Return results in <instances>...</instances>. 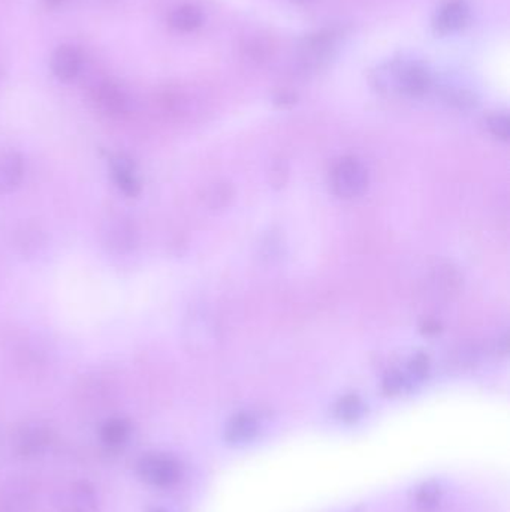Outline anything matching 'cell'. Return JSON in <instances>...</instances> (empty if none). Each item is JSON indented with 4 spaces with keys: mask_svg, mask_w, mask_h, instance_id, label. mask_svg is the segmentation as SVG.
<instances>
[{
    "mask_svg": "<svg viewBox=\"0 0 510 512\" xmlns=\"http://www.w3.org/2000/svg\"><path fill=\"white\" fill-rule=\"evenodd\" d=\"M404 386H406V381H404L403 375L400 371H391L385 378L382 386H384L385 394L397 395L403 391Z\"/></svg>",
    "mask_w": 510,
    "mask_h": 512,
    "instance_id": "obj_21",
    "label": "cell"
},
{
    "mask_svg": "<svg viewBox=\"0 0 510 512\" xmlns=\"http://www.w3.org/2000/svg\"><path fill=\"white\" fill-rule=\"evenodd\" d=\"M136 474L153 487L168 489L182 480V463L166 452H147L136 461Z\"/></svg>",
    "mask_w": 510,
    "mask_h": 512,
    "instance_id": "obj_1",
    "label": "cell"
},
{
    "mask_svg": "<svg viewBox=\"0 0 510 512\" xmlns=\"http://www.w3.org/2000/svg\"><path fill=\"white\" fill-rule=\"evenodd\" d=\"M26 175L24 158L15 150H0V193L14 192Z\"/></svg>",
    "mask_w": 510,
    "mask_h": 512,
    "instance_id": "obj_12",
    "label": "cell"
},
{
    "mask_svg": "<svg viewBox=\"0 0 510 512\" xmlns=\"http://www.w3.org/2000/svg\"><path fill=\"white\" fill-rule=\"evenodd\" d=\"M15 243L20 254L30 256L41 249V246L44 245V235L36 226L24 225L23 230L19 231Z\"/></svg>",
    "mask_w": 510,
    "mask_h": 512,
    "instance_id": "obj_18",
    "label": "cell"
},
{
    "mask_svg": "<svg viewBox=\"0 0 510 512\" xmlns=\"http://www.w3.org/2000/svg\"><path fill=\"white\" fill-rule=\"evenodd\" d=\"M83 56L80 50L72 45H61L53 54L52 69L61 81L74 80L81 71Z\"/></svg>",
    "mask_w": 510,
    "mask_h": 512,
    "instance_id": "obj_13",
    "label": "cell"
},
{
    "mask_svg": "<svg viewBox=\"0 0 510 512\" xmlns=\"http://www.w3.org/2000/svg\"><path fill=\"white\" fill-rule=\"evenodd\" d=\"M336 417L343 423H355L364 415V403L355 394L344 395L336 404Z\"/></svg>",
    "mask_w": 510,
    "mask_h": 512,
    "instance_id": "obj_17",
    "label": "cell"
},
{
    "mask_svg": "<svg viewBox=\"0 0 510 512\" xmlns=\"http://www.w3.org/2000/svg\"><path fill=\"white\" fill-rule=\"evenodd\" d=\"M48 5L56 6L61 5V2H65V0H45Z\"/></svg>",
    "mask_w": 510,
    "mask_h": 512,
    "instance_id": "obj_24",
    "label": "cell"
},
{
    "mask_svg": "<svg viewBox=\"0 0 510 512\" xmlns=\"http://www.w3.org/2000/svg\"><path fill=\"white\" fill-rule=\"evenodd\" d=\"M54 507L59 512H98V493L89 481H76L57 492Z\"/></svg>",
    "mask_w": 510,
    "mask_h": 512,
    "instance_id": "obj_6",
    "label": "cell"
},
{
    "mask_svg": "<svg viewBox=\"0 0 510 512\" xmlns=\"http://www.w3.org/2000/svg\"><path fill=\"white\" fill-rule=\"evenodd\" d=\"M204 21L202 11L195 5H182L169 15V24L178 32L190 33L201 28Z\"/></svg>",
    "mask_w": 510,
    "mask_h": 512,
    "instance_id": "obj_16",
    "label": "cell"
},
{
    "mask_svg": "<svg viewBox=\"0 0 510 512\" xmlns=\"http://www.w3.org/2000/svg\"><path fill=\"white\" fill-rule=\"evenodd\" d=\"M53 432L45 424L28 421L15 427L11 435V448L19 459L35 460L44 456L52 445Z\"/></svg>",
    "mask_w": 510,
    "mask_h": 512,
    "instance_id": "obj_2",
    "label": "cell"
},
{
    "mask_svg": "<svg viewBox=\"0 0 510 512\" xmlns=\"http://www.w3.org/2000/svg\"><path fill=\"white\" fill-rule=\"evenodd\" d=\"M470 20V8L465 0H449L434 17V30L441 35L458 32Z\"/></svg>",
    "mask_w": 510,
    "mask_h": 512,
    "instance_id": "obj_11",
    "label": "cell"
},
{
    "mask_svg": "<svg viewBox=\"0 0 510 512\" xmlns=\"http://www.w3.org/2000/svg\"><path fill=\"white\" fill-rule=\"evenodd\" d=\"M247 52L253 59L263 61V57H267L268 44L263 43V41L255 39V41L248 44Z\"/></svg>",
    "mask_w": 510,
    "mask_h": 512,
    "instance_id": "obj_23",
    "label": "cell"
},
{
    "mask_svg": "<svg viewBox=\"0 0 510 512\" xmlns=\"http://www.w3.org/2000/svg\"><path fill=\"white\" fill-rule=\"evenodd\" d=\"M441 487L434 481H428L425 484H422L415 494L417 509L424 512L434 511L435 508L441 505Z\"/></svg>",
    "mask_w": 510,
    "mask_h": 512,
    "instance_id": "obj_19",
    "label": "cell"
},
{
    "mask_svg": "<svg viewBox=\"0 0 510 512\" xmlns=\"http://www.w3.org/2000/svg\"><path fill=\"white\" fill-rule=\"evenodd\" d=\"M382 85H391L400 92L412 98H419L430 90V72L417 63H404V65L393 68L382 78Z\"/></svg>",
    "mask_w": 510,
    "mask_h": 512,
    "instance_id": "obj_5",
    "label": "cell"
},
{
    "mask_svg": "<svg viewBox=\"0 0 510 512\" xmlns=\"http://www.w3.org/2000/svg\"><path fill=\"white\" fill-rule=\"evenodd\" d=\"M147 512H166V511H165V509H160V508H153V509H150V511Z\"/></svg>",
    "mask_w": 510,
    "mask_h": 512,
    "instance_id": "obj_25",
    "label": "cell"
},
{
    "mask_svg": "<svg viewBox=\"0 0 510 512\" xmlns=\"http://www.w3.org/2000/svg\"><path fill=\"white\" fill-rule=\"evenodd\" d=\"M337 47L336 35L331 32L313 33L303 39L298 50L300 61L304 68L318 69L331 61Z\"/></svg>",
    "mask_w": 510,
    "mask_h": 512,
    "instance_id": "obj_8",
    "label": "cell"
},
{
    "mask_svg": "<svg viewBox=\"0 0 510 512\" xmlns=\"http://www.w3.org/2000/svg\"><path fill=\"white\" fill-rule=\"evenodd\" d=\"M36 494L28 481L12 478L0 483V512H35Z\"/></svg>",
    "mask_w": 510,
    "mask_h": 512,
    "instance_id": "obj_7",
    "label": "cell"
},
{
    "mask_svg": "<svg viewBox=\"0 0 510 512\" xmlns=\"http://www.w3.org/2000/svg\"><path fill=\"white\" fill-rule=\"evenodd\" d=\"M295 2H310V0H295Z\"/></svg>",
    "mask_w": 510,
    "mask_h": 512,
    "instance_id": "obj_26",
    "label": "cell"
},
{
    "mask_svg": "<svg viewBox=\"0 0 510 512\" xmlns=\"http://www.w3.org/2000/svg\"><path fill=\"white\" fill-rule=\"evenodd\" d=\"M258 435V421L250 414H239L226 424L225 439L232 445H243Z\"/></svg>",
    "mask_w": 510,
    "mask_h": 512,
    "instance_id": "obj_15",
    "label": "cell"
},
{
    "mask_svg": "<svg viewBox=\"0 0 510 512\" xmlns=\"http://www.w3.org/2000/svg\"><path fill=\"white\" fill-rule=\"evenodd\" d=\"M109 171L116 188L126 198L140 197L141 179L135 160L126 153H114L109 158Z\"/></svg>",
    "mask_w": 510,
    "mask_h": 512,
    "instance_id": "obj_9",
    "label": "cell"
},
{
    "mask_svg": "<svg viewBox=\"0 0 510 512\" xmlns=\"http://www.w3.org/2000/svg\"><path fill=\"white\" fill-rule=\"evenodd\" d=\"M368 173L360 160L346 158L334 167L331 173V189L338 198L351 199L366 192Z\"/></svg>",
    "mask_w": 510,
    "mask_h": 512,
    "instance_id": "obj_4",
    "label": "cell"
},
{
    "mask_svg": "<svg viewBox=\"0 0 510 512\" xmlns=\"http://www.w3.org/2000/svg\"><path fill=\"white\" fill-rule=\"evenodd\" d=\"M101 241L108 252L114 255L131 254L140 241L135 222L125 215H113L101 226Z\"/></svg>",
    "mask_w": 510,
    "mask_h": 512,
    "instance_id": "obj_3",
    "label": "cell"
},
{
    "mask_svg": "<svg viewBox=\"0 0 510 512\" xmlns=\"http://www.w3.org/2000/svg\"><path fill=\"white\" fill-rule=\"evenodd\" d=\"M488 129L492 135L500 138L503 142H507L510 134L509 118L506 114H494L488 118Z\"/></svg>",
    "mask_w": 510,
    "mask_h": 512,
    "instance_id": "obj_20",
    "label": "cell"
},
{
    "mask_svg": "<svg viewBox=\"0 0 510 512\" xmlns=\"http://www.w3.org/2000/svg\"><path fill=\"white\" fill-rule=\"evenodd\" d=\"M132 436V423L125 417H113L99 427V439L108 450H120Z\"/></svg>",
    "mask_w": 510,
    "mask_h": 512,
    "instance_id": "obj_14",
    "label": "cell"
},
{
    "mask_svg": "<svg viewBox=\"0 0 510 512\" xmlns=\"http://www.w3.org/2000/svg\"><path fill=\"white\" fill-rule=\"evenodd\" d=\"M409 369H410V373H412L413 377L424 378L428 373V369H430V360L424 354H417L412 358Z\"/></svg>",
    "mask_w": 510,
    "mask_h": 512,
    "instance_id": "obj_22",
    "label": "cell"
},
{
    "mask_svg": "<svg viewBox=\"0 0 510 512\" xmlns=\"http://www.w3.org/2000/svg\"><path fill=\"white\" fill-rule=\"evenodd\" d=\"M94 104L108 118H122L129 113L131 102L122 85L114 81H103L94 89Z\"/></svg>",
    "mask_w": 510,
    "mask_h": 512,
    "instance_id": "obj_10",
    "label": "cell"
}]
</instances>
